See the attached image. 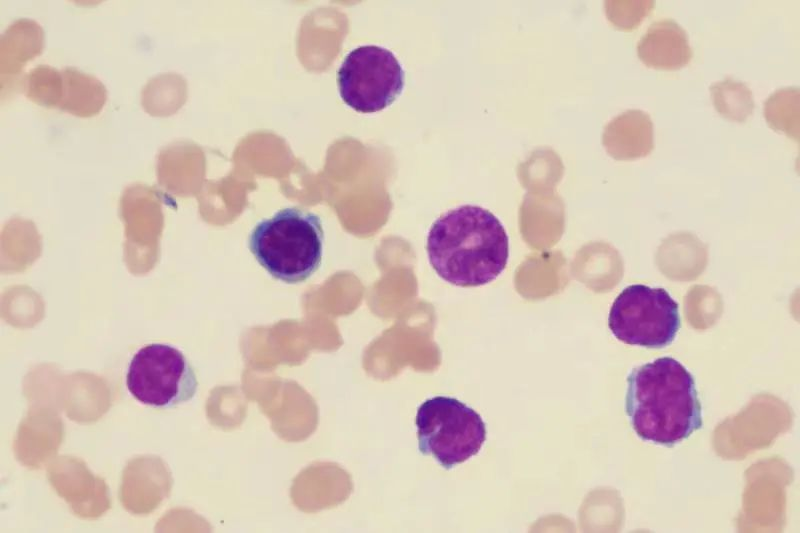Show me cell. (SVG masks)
<instances>
[{"label":"cell","mask_w":800,"mask_h":533,"mask_svg":"<svg viewBox=\"0 0 800 533\" xmlns=\"http://www.w3.org/2000/svg\"><path fill=\"white\" fill-rule=\"evenodd\" d=\"M626 382V415L642 440L672 447L702 427L694 378L676 359L661 357L635 367Z\"/></svg>","instance_id":"6da1fadb"},{"label":"cell","mask_w":800,"mask_h":533,"mask_svg":"<svg viewBox=\"0 0 800 533\" xmlns=\"http://www.w3.org/2000/svg\"><path fill=\"white\" fill-rule=\"evenodd\" d=\"M426 248L437 275L460 287L495 280L509 257L504 226L490 211L475 205L459 206L441 215L430 228Z\"/></svg>","instance_id":"7a4b0ae2"},{"label":"cell","mask_w":800,"mask_h":533,"mask_svg":"<svg viewBox=\"0 0 800 533\" xmlns=\"http://www.w3.org/2000/svg\"><path fill=\"white\" fill-rule=\"evenodd\" d=\"M248 246L257 262L275 279L288 284L303 282L322 261L321 219L298 207L281 209L255 225Z\"/></svg>","instance_id":"3957f363"},{"label":"cell","mask_w":800,"mask_h":533,"mask_svg":"<svg viewBox=\"0 0 800 533\" xmlns=\"http://www.w3.org/2000/svg\"><path fill=\"white\" fill-rule=\"evenodd\" d=\"M415 424L419 451L452 469L475 456L486 440L481 416L465 403L447 396L425 400Z\"/></svg>","instance_id":"277c9868"},{"label":"cell","mask_w":800,"mask_h":533,"mask_svg":"<svg viewBox=\"0 0 800 533\" xmlns=\"http://www.w3.org/2000/svg\"><path fill=\"white\" fill-rule=\"evenodd\" d=\"M131 396L143 405L168 409L191 400L198 388L186 355L168 343H150L132 356L125 377Z\"/></svg>","instance_id":"5b68a950"},{"label":"cell","mask_w":800,"mask_h":533,"mask_svg":"<svg viewBox=\"0 0 800 533\" xmlns=\"http://www.w3.org/2000/svg\"><path fill=\"white\" fill-rule=\"evenodd\" d=\"M608 325L625 344L662 349L674 341L681 327L679 305L664 288L630 285L614 300Z\"/></svg>","instance_id":"8992f818"},{"label":"cell","mask_w":800,"mask_h":533,"mask_svg":"<svg viewBox=\"0 0 800 533\" xmlns=\"http://www.w3.org/2000/svg\"><path fill=\"white\" fill-rule=\"evenodd\" d=\"M404 82V70L396 56L376 45L350 51L337 72L340 97L360 113L387 108L401 94Z\"/></svg>","instance_id":"52a82bcc"},{"label":"cell","mask_w":800,"mask_h":533,"mask_svg":"<svg viewBox=\"0 0 800 533\" xmlns=\"http://www.w3.org/2000/svg\"><path fill=\"white\" fill-rule=\"evenodd\" d=\"M43 48L44 31L34 20L19 19L6 29L0 38L1 97L18 89L23 67Z\"/></svg>","instance_id":"ba28073f"},{"label":"cell","mask_w":800,"mask_h":533,"mask_svg":"<svg viewBox=\"0 0 800 533\" xmlns=\"http://www.w3.org/2000/svg\"><path fill=\"white\" fill-rule=\"evenodd\" d=\"M643 64L659 70H678L692 59L686 31L672 19L653 22L637 44Z\"/></svg>","instance_id":"9c48e42d"},{"label":"cell","mask_w":800,"mask_h":533,"mask_svg":"<svg viewBox=\"0 0 800 533\" xmlns=\"http://www.w3.org/2000/svg\"><path fill=\"white\" fill-rule=\"evenodd\" d=\"M653 122L644 111L627 110L612 119L605 128L603 142L619 159L647 155L654 147Z\"/></svg>","instance_id":"30bf717a"},{"label":"cell","mask_w":800,"mask_h":533,"mask_svg":"<svg viewBox=\"0 0 800 533\" xmlns=\"http://www.w3.org/2000/svg\"><path fill=\"white\" fill-rule=\"evenodd\" d=\"M64 82L59 109L72 115L88 118L97 115L107 100V91L96 77L75 68L61 70Z\"/></svg>","instance_id":"8fae6325"},{"label":"cell","mask_w":800,"mask_h":533,"mask_svg":"<svg viewBox=\"0 0 800 533\" xmlns=\"http://www.w3.org/2000/svg\"><path fill=\"white\" fill-rule=\"evenodd\" d=\"M185 80L176 73H164L150 79L141 93L143 109L155 117L175 114L185 103Z\"/></svg>","instance_id":"7c38bea8"},{"label":"cell","mask_w":800,"mask_h":533,"mask_svg":"<svg viewBox=\"0 0 800 533\" xmlns=\"http://www.w3.org/2000/svg\"><path fill=\"white\" fill-rule=\"evenodd\" d=\"M764 117L770 128L798 141L800 133V91L787 87L772 93L764 102Z\"/></svg>","instance_id":"4fadbf2b"},{"label":"cell","mask_w":800,"mask_h":533,"mask_svg":"<svg viewBox=\"0 0 800 533\" xmlns=\"http://www.w3.org/2000/svg\"><path fill=\"white\" fill-rule=\"evenodd\" d=\"M716 111L734 122H745L754 112V99L749 87L733 78H725L710 86Z\"/></svg>","instance_id":"5bb4252c"},{"label":"cell","mask_w":800,"mask_h":533,"mask_svg":"<svg viewBox=\"0 0 800 533\" xmlns=\"http://www.w3.org/2000/svg\"><path fill=\"white\" fill-rule=\"evenodd\" d=\"M26 96L44 107H59L64 91L61 71L47 65L32 69L23 81Z\"/></svg>","instance_id":"9a60e30c"},{"label":"cell","mask_w":800,"mask_h":533,"mask_svg":"<svg viewBox=\"0 0 800 533\" xmlns=\"http://www.w3.org/2000/svg\"><path fill=\"white\" fill-rule=\"evenodd\" d=\"M605 3L608 19L622 31L636 29L655 6V1L652 0H616Z\"/></svg>","instance_id":"2e32d148"}]
</instances>
